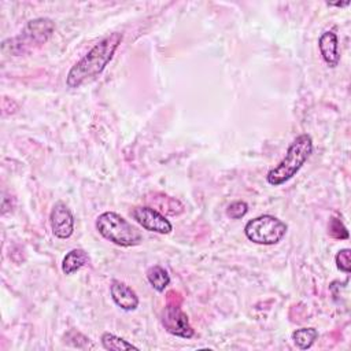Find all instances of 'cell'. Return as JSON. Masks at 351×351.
<instances>
[{"instance_id":"2e32d148","label":"cell","mask_w":351,"mask_h":351,"mask_svg":"<svg viewBox=\"0 0 351 351\" xmlns=\"http://www.w3.org/2000/svg\"><path fill=\"white\" fill-rule=\"evenodd\" d=\"M351 250L350 248H343L336 254V266L339 270H341L343 273H350L351 271Z\"/></svg>"},{"instance_id":"7a4b0ae2","label":"cell","mask_w":351,"mask_h":351,"mask_svg":"<svg viewBox=\"0 0 351 351\" xmlns=\"http://www.w3.org/2000/svg\"><path fill=\"white\" fill-rule=\"evenodd\" d=\"M313 154V138L310 134L303 133L299 134L288 147L285 156L271 167L266 174V181L278 186L287 181H289L296 173L303 167L310 155Z\"/></svg>"},{"instance_id":"ac0fdd59","label":"cell","mask_w":351,"mask_h":351,"mask_svg":"<svg viewBox=\"0 0 351 351\" xmlns=\"http://www.w3.org/2000/svg\"><path fill=\"white\" fill-rule=\"evenodd\" d=\"M350 1H346V3H328V5H336V7H344V5H348Z\"/></svg>"},{"instance_id":"52a82bcc","label":"cell","mask_w":351,"mask_h":351,"mask_svg":"<svg viewBox=\"0 0 351 351\" xmlns=\"http://www.w3.org/2000/svg\"><path fill=\"white\" fill-rule=\"evenodd\" d=\"M132 218L145 230L159 234H167L173 230L170 221L158 210L149 206H137L130 211Z\"/></svg>"},{"instance_id":"3957f363","label":"cell","mask_w":351,"mask_h":351,"mask_svg":"<svg viewBox=\"0 0 351 351\" xmlns=\"http://www.w3.org/2000/svg\"><path fill=\"white\" fill-rule=\"evenodd\" d=\"M97 232L119 247H134L143 241L141 232L114 211L101 213L96 219Z\"/></svg>"},{"instance_id":"4fadbf2b","label":"cell","mask_w":351,"mask_h":351,"mask_svg":"<svg viewBox=\"0 0 351 351\" xmlns=\"http://www.w3.org/2000/svg\"><path fill=\"white\" fill-rule=\"evenodd\" d=\"M318 339V330L315 328H300L292 333V340L299 350L310 348Z\"/></svg>"},{"instance_id":"9c48e42d","label":"cell","mask_w":351,"mask_h":351,"mask_svg":"<svg viewBox=\"0 0 351 351\" xmlns=\"http://www.w3.org/2000/svg\"><path fill=\"white\" fill-rule=\"evenodd\" d=\"M110 293L114 303L125 311H133L138 306L137 293L125 282L114 280L110 285Z\"/></svg>"},{"instance_id":"ba28073f","label":"cell","mask_w":351,"mask_h":351,"mask_svg":"<svg viewBox=\"0 0 351 351\" xmlns=\"http://www.w3.org/2000/svg\"><path fill=\"white\" fill-rule=\"evenodd\" d=\"M49 222L52 233L58 239H69L74 232L73 213L63 202H58L53 204L49 214Z\"/></svg>"},{"instance_id":"e0dca14e","label":"cell","mask_w":351,"mask_h":351,"mask_svg":"<svg viewBox=\"0 0 351 351\" xmlns=\"http://www.w3.org/2000/svg\"><path fill=\"white\" fill-rule=\"evenodd\" d=\"M328 233L335 237V239H348V230L347 228L343 225V222L337 218H332L329 221V226H328Z\"/></svg>"},{"instance_id":"8fae6325","label":"cell","mask_w":351,"mask_h":351,"mask_svg":"<svg viewBox=\"0 0 351 351\" xmlns=\"http://www.w3.org/2000/svg\"><path fill=\"white\" fill-rule=\"evenodd\" d=\"M88 262L89 256L82 248H73L64 255L62 261V271L67 276L73 274L82 269L85 265H88Z\"/></svg>"},{"instance_id":"8992f818","label":"cell","mask_w":351,"mask_h":351,"mask_svg":"<svg viewBox=\"0 0 351 351\" xmlns=\"http://www.w3.org/2000/svg\"><path fill=\"white\" fill-rule=\"evenodd\" d=\"M163 328L173 336L191 339L195 332L189 324L188 315L177 304H166L160 314Z\"/></svg>"},{"instance_id":"9a60e30c","label":"cell","mask_w":351,"mask_h":351,"mask_svg":"<svg viewBox=\"0 0 351 351\" xmlns=\"http://www.w3.org/2000/svg\"><path fill=\"white\" fill-rule=\"evenodd\" d=\"M248 213V204L243 200H236L230 203L226 208V215L232 219H240Z\"/></svg>"},{"instance_id":"30bf717a","label":"cell","mask_w":351,"mask_h":351,"mask_svg":"<svg viewBox=\"0 0 351 351\" xmlns=\"http://www.w3.org/2000/svg\"><path fill=\"white\" fill-rule=\"evenodd\" d=\"M318 48L324 62L329 67H336L339 64L340 53H339V41H337L336 33H333L332 30L324 32L318 38Z\"/></svg>"},{"instance_id":"5b68a950","label":"cell","mask_w":351,"mask_h":351,"mask_svg":"<svg viewBox=\"0 0 351 351\" xmlns=\"http://www.w3.org/2000/svg\"><path fill=\"white\" fill-rule=\"evenodd\" d=\"M287 230H288L287 223L270 214L259 215L248 221L244 226L245 237L250 241L255 244H262V245L277 244L278 241L282 240Z\"/></svg>"},{"instance_id":"277c9868","label":"cell","mask_w":351,"mask_h":351,"mask_svg":"<svg viewBox=\"0 0 351 351\" xmlns=\"http://www.w3.org/2000/svg\"><path fill=\"white\" fill-rule=\"evenodd\" d=\"M55 30V23L49 18H36L26 23L19 36L10 38L11 44L3 43V47L10 45L12 55H22L45 44Z\"/></svg>"},{"instance_id":"6da1fadb","label":"cell","mask_w":351,"mask_h":351,"mask_svg":"<svg viewBox=\"0 0 351 351\" xmlns=\"http://www.w3.org/2000/svg\"><path fill=\"white\" fill-rule=\"evenodd\" d=\"M123 40L122 33H111L92 47L67 73L66 85L71 89L80 88L85 82L96 78L111 62L115 51Z\"/></svg>"},{"instance_id":"5bb4252c","label":"cell","mask_w":351,"mask_h":351,"mask_svg":"<svg viewBox=\"0 0 351 351\" xmlns=\"http://www.w3.org/2000/svg\"><path fill=\"white\" fill-rule=\"evenodd\" d=\"M101 346L104 350H110V351H125V350H138L136 346H133L132 343L126 341L125 339L115 336L110 332H104L101 335Z\"/></svg>"},{"instance_id":"7c38bea8","label":"cell","mask_w":351,"mask_h":351,"mask_svg":"<svg viewBox=\"0 0 351 351\" xmlns=\"http://www.w3.org/2000/svg\"><path fill=\"white\" fill-rule=\"evenodd\" d=\"M147 280L151 284V287L158 292H163L170 284L169 273L159 265L151 266L147 270Z\"/></svg>"}]
</instances>
